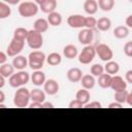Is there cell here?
Returning <instances> with one entry per match:
<instances>
[{"label":"cell","mask_w":132,"mask_h":132,"mask_svg":"<svg viewBox=\"0 0 132 132\" xmlns=\"http://www.w3.org/2000/svg\"><path fill=\"white\" fill-rule=\"evenodd\" d=\"M31 100V91L25 87H20L13 95V104L19 108H24L29 106V101Z\"/></svg>","instance_id":"cell-1"},{"label":"cell","mask_w":132,"mask_h":132,"mask_svg":"<svg viewBox=\"0 0 132 132\" xmlns=\"http://www.w3.org/2000/svg\"><path fill=\"white\" fill-rule=\"evenodd\" d=\"M29 66L33 70H40L43 67L44 62L46 61V56L41 51H33L28 56Z\"/></svg>","instance_id":"cell-2"},{"label":"cell","mask_w":132,"mask_h":132,"mask_svg":"<svg viewBox=\"0 0 132 132\" xmlns=\"http://www.w3.org/2000/svg\"><path fill=\"white\" fill-rule=\"evenodd\" d=\"M19 13L23 18H31L37 14L39 6L37 3L32 1H25L19 5Z\"/></svg>","instance_id":"cell-3"},{"label":"cell","mask_w":132,"mask_h":132,"mask_svg":"<svg viewBox=\"0 0 132 132\" xmlns=\"http://www.w3.org/2000/svg\"><path fill=\"white\" fill-rule=\"evenodd\" d=\"M27 43L30 48L32 50H39L43 44V36L42 33L32 29L29 30V34L27 37Z\"/></svg>","instance_id":"cell-4"},{"label":"cell","mask_w":132,"mask_h":132,"mask_svg":"<svg viewBox=\"0 0 132 132\" xmlns=\"http://www.w3.org/2000/svg\"><path fill=\"white\" fill-rule=\"evenodd\" d=\"M96 55L97 54H96V47L95 46H93L91 44L85 45L82 51L78 54V61L81 64H90L94 60Z\"/></svg>","instance_id":"cell-5"},{"label":"cell","mask_w":132,"mask_h":132,"mask_svg":"<svg viewBox=\"0 0 132 132\" xmlns=\"http://www.w3.org/2000/svg\"><path fill=\"white\" fill-rule=\"evenodd\" d=\"M24 45H25L24 40H20V39L12 37V39L10 40V42L7 46L6 54L8 55V57H15L23 51Z\"/></svg>","instance_id":"cell-6"},{"label":"cell","mask_w":132,"mask_h":132,"mask_svg":"<svg viewBox=\"0 0 132 132\" xmlns=\"http://www.w3.org/2000/svg\"><path fill=\"white\" fill-rule=\"evenodd\" d=\"M96 47V54L97 56L104 62H108L112 59L113 57V52L112 50L105 43H99Z\"/></svg>","instance_id":"cell-7"},{"label":"cell","mask_w":132,"mask_h":132,"mask_svg":"<svg viewBox=\"0 0 132 132\" xmlns=\"http://www.w3.org/2000/svg\"><path fill=\"white\" fill-rule=\"evenodd\" d=\"M93 37H94L93 30L92 29H88V28L80 30L79 33H78V35H77V38H78L79 43H81L84 45L91 44V42L93 41Z\"/></svg>","instance_id":"cell-8"},{"label":"cell","mask_w":132,"mask_h":132,"mask_svg":"<svg viewBox=\"0 0 132 132\" xmlns=\"http://www.w3.org/2000/svg\"><path fill=\"white\" fill-rule=\"evenodd\" d=\"M85 19L86 16L81 14H71L67 19V24L71 28H74V29L82 28L85 27Z\"/></svg>","instance_id":"cell-9"},{"label":"cell","mask_w":132,"mask_h":132,"mask_svg":"<svg viewBox=\"0 0 132 132\" xmlns=\"http://www.w3.org/2000/svg\"><path fill=\"white\" fill-rule=\"evenodd\" d=\"M59 89H60V86H59V82L56 80V79H53V78H50L47 80H45L44 85H43V90L44 92L47 94V95H56L58 92H59Z\"/></svg>","instance_id":"cell-10"},{"label":"cell","mask_w":132,"mask_h":132,"mask_svg":"<svg viewBox=\"0 0 132 132\" xmlns=\"http://www.w3.org/2000/svg\"><path fill=\"white\" fill-rule=\"evenodd\" d=\"M110 88L117 92V91H123L127 89V81L124 80V78L120 75H112L111 77V84Z\"/></svg>","instance_id":"cell-11"},{"label":"cell","mask_w":132,"mask_h":132,"mask_svg":"<svg viewBox=\"0 0 132 132\" xmlns=\"http://www.w3.org/2000/svg\"><path fill=\"white\" fill-rule=\"evenodd\" d=\"M67 79L71 82H78L80 81L81 77H82V71L77 68V67H73V68H70L68 71H67Z\"/></svg>","instance_id":"cell-12"},{"label":"cell","mask_w":132,"mask_h":132,"mask_svg":"<svg viewBox=\"0 0 132 132\" xmlns=\"http://www.w3.org/2000/svg\"><path fill=\"white\" fill-rule=\"evenodd\" d=\"M12 65L18 70H24L29 65L28 58H26L25 56H22V55H18L15 57H13V59H12Z\"/></svg>","instance_id":"cell-13"},{"label":"cell","mask_w":132,"mask_h":132,"mask_svg":"<svg viewBox=\"0 0 132 132\" xmlns=\"http://www.w3.org/2000/svg\"><path fill=\"white\" fill-rule=\"evenodd\" d=\"M80 85L82 88L87 89V90H91L95 87L96 85V79L95 76L92 74H85L82 75L81 79H80Z\"/></svg>","instance_id":"cell-14"},{"label":"cell","mask_w":132,"mask_h":132,"mask_svg":"<svg viewBox=\"0 0 132 132\" xmlns=\"http://www.w3.org/2000/svg\"><path fill=\"white\" fill-rule=\"evenodd\" d=\"M45 74L44 72H42L41 70H34V72L31 75V81L33 82V85L39 87L41 85H44L45 82Z\"/></svg>","instance_id":"cell-15"},{"label":"cell","mask_w":132,"mask_h":132,"mask_svg":"<svg viewBox=\"0 0 132 132\" xmlns=\"http://www.w3.org/2000/svg\"><path fill=\"white\" fill-rule=\"evenodd\" d=\"M98 8H99V6H98V2L96 0H86L84 2V9L90 15L95 14L98 11Z\"/></svg>","instance_id":"cell-16"},{"label":"cell","mask_w":132,"mask_h":132,"mask_svg":"<svg viewBox=\"0 0 132 132\" xmlns=\"http://www.w3.org/2000/svg\"><path fill=\"white\" fill-rule=\"evenodd\" d=\"M63 55H64L65 58L71 60V59H74L78 56V50L73 44H67L63 48Z\"/></svg>","instance_id":"cell-17"},{"label":"cell","mask_w":132,"mask_h":132,"mask_svg":"<svg viewBox=\"0 0 132 132\" xmlns=\"http://www.w3.org/2000/svg\"><path fill=\"white\" fill-rule=\"evenodd\" d=\"M111 77L112 75L108 74L107 72L105 73H102L101 75L98 76V79H97V84L99 85L100 88L102 89H107V88H110V84H111Z\"/></svg>","instance_id":"cell-18"},{"label":"cell","mask_w":132,"mask_h":132,"mask_svg":"<svg viewBox=\"0 0 132 132\" xmlns=\"http://www.w3.org/2000/svg\"><path fill=\"white\" fill-rule=\"evenodd\" d=\"M48 26H50V23L47 20L43 19V18H40V19H37L35 22H34V25H33V29L40 32V33H44L47 29H48Z\"/></svg>","instance_id":"cell-19"},{"label":"cell","mask_w":132,"mask_h":132,"mask_svg":"<svg viewBox=\"0 0 132 132\" xmlns=\"http://www.w3.org/2000/svg\"><path fill=\"white\" fill-rule=\"evenodd\" d=\"M40 10L44 13H51L53 11H55V9L57 8V0H45L40 6H39Z\"/></svg>","instance_id":"cell-20"},{"label":"cell","mask_w":132,"mask_h":132,"mask_svg":"<svg viewBox=\"0 0 132 132\" xmlns=\"http://www.w3.org/2000/svg\"><path fill=\"white\" fill-rule=\"evenodd\" d=\"M46 20L48 21L50 25H51V26H53V27L60 26V25L62 24V21H63L61 13H59V12H57V11H53V12L48 13V15H47V19H46Z\"/></svg>","instance_id":"cell-21"},{"label":"cell","mask_w":132,"mask_h":132,"mask_svg":"<svg viewBox=\"0 0 132 132\" xmlns=\"http://www.w3.org/2000/svg\"><path fill=\"white\" fill-rule=\"evenodd\" d=\"M90 98H91V95H90V92L89 90L82 88L80 90H78L75 94V99H77L79 102H81L84 105L87 104L89 101H90Z\"/></svg>","instance_id":"cell-22"},{"label":"cell","mask_w":132,"mask_h":132,"mask_svg":"<svg viewBox=\"0 0 132 132\" xmlns=\"http://www.w3.org/2000/svg\"><path fill=\"white\" fill-rule=\"evenodd\" d=\"M14 66L9 63H4V64H1L0 66V75H3L4 77L6 78H9L13 73H14Z\"/></svg>","instance_id":"cell-23"},{"label":"cell","mask_w":132,"mask_h":132,"mask_svg":"<svg viewBox=\"0 0 132 132\" xmlns=\"http://www.w3.org/2000/svg\"><path fill=\"white\" fill-rule=\"evenodd\" d=\"M111 27V21L110 19L106 18V16H102L100 18L99 20H97V26L96 28L99 30V31H107L109 30Z\"/></svg>","instance_id":"cell-24"},{"label":"cell","mask_w":132,"mask_h":132,"mask_svg":"<svg viewBox=\"0 0 132 132\" xmlns=\"http://www.w3.org/2000/svg\"><path fill=\"white\" fill-rule=\"evenodd\" d=\"M45 94L46 93L44 92V90L42 91L40 89H33L31 91V100L43 103L45 101Z\"/></svg>","instance_id":"cell-25"},{"label":"cell","mask_w":132,"mask_h":132,"mask_svg":"<svg viewBox=\"0 0 132 132\" xmlns=\"http://www.w3.org/2000/svg\"><path fill=\"white\" fill-rule=\"evenodd\" d=\"M113 36L118 39L126 38L129 35V28L127 26H118L113 29Z\"/></svg>","instance_id":"cell-26"},{"label":"cell","mask_w":132,"mask_h":132,"mask_svg":"<svg viewBox=\"0 0 132 132\" xmlns=\"http://www.w3.org/2000/svg\"><path fill=\"white\" fill-rule=\"evenodd\" d=\"M104 70H105V72H107L110 75H116L120 71V65H119V63L110 60V61L106 62V64L104 66Z\"/></svg>","instance_id":"cell-27"},{"label":"cell","mask_w":132,"mask_h":132,"mask_svg":"<svg viewBox=\"0 0 132 132\" xmlns=\"http://www.w3.org/2000/svg\"><path fill=\"white\" fill-rule=\"evenodd\" d=\"M46 62L51 66H58L62 62V57H61V55L59 53L54 52V53H51L46 57Z\"/></svg>","instance_id":"cell-28"},{"label":"cell","mask_w":132,"mask_h":132,"mask_svg":"<svg viewBox=\"0 0 132 132\" xmlns=\"http://www.w3.org/2000/svg\"><path fill=\"white\" fill-rule=\"evenodd\" d=\"M28 34H29V30H27L26 28H23V27H19L13 31V37L16 39H20V40H24V41L27 40Z\"/></svg>","instance_id":"cell-29"},{"label":"cell","mask_w":132,"mask_h":132,"mask_svg":"<svg viewBox=\"0 0 132 132\" xmlns=\"http://www.w3.org/2000/svg\"><path fill=\"white\" fill-rule=\"evenodd\" d=\"M11 14V8L8 3L1 1L0 2V19H6Z\"/></svg>","instance_id":"cell-30"},{"label":"cell","mask_w":132,"mask_h":132,"mask_svg":"<svg viewBox=\"0 0 132 132\" xmlns=\"http://www.w3.org/2000/svg\"><path fill=\"white\" fill-rule=\"evenodd\" d=\"M8 84H9V86H10L11 88H15V89H18V88L24 86V85H23V81H22V79H21V77H20V75H19L18 72H16V73H13V74L8 78Z\"/></svg>","instance_id":"cell-31"},{"label":"cell","mask_w":132,"mask_h":132,"mask_svg":"<svg viewBox=\"0 0 132 132\" xmlns=\"http://www.w3.org/2000/svg\"><path fill=\"white\" fill-rule=\"evenodd\" d=\"M98 6L103 11H110L114 6V0H98Z\"/></svg>","instance_id":"cell-32"},{"label":"cell","mask_w":132,"mask_h":132,"mask_svg":"<svg viewBox=\"0 0 132 132\" xmlns=\"http://www.w3.org/2000/svg\"><path fill=\"white\" fill-rule=\"evenodd\" d=\"M128 91L126 90H123V91H117L114 92V101L117 102H120V103H126V100H127V96H128Z\"/></svg>","instance_id":"cell-33"},{"label":"cell","mask_w":132,"mask_h":132,"mask_svg":"<svg viewBox=\"0 0 132 132\" xmlns=\"http://www.w3.org/2000/svg\"><path fill=\"white\" fill-rule=\"evenodd\" d=\"M90 71H91V74L94 75V76H99L101 75L102 73H104V67L100 64H94L91 66L90 68Z\"/></svg>","instance_id":"cell-34"},{"label":"cell","mask_w":132,"mask_h":132,"mask_svg":"<svg viewBox=\"0 0 132 132\" xmlns=\"http://www.w3.org/2000/svg\"><path fill=\"white\" fill-rule=\"evenodd\" d=\"M97 26V20L94 16H86L85 19V27L88 29H95Z\"/></svg>","instance_id":"cell-35"},{"label":"cell","mask_w":132,"mask_h":132,"mask_svg":"<svg viewBox=\"0 0 132 132\" xmlns=\"http://www.w3.org/2000/svg\"><path fill=\"white\" fill-rule=\"evenodd\" d=\"M18 73H19V75H20V77H21V79H22V81H23V85L28 84L29 80L31 79L30 74H29L27 71H25V70H20Z\"/></svg>","instance_id":"cell-36"},{"label":"cell","mask_w":132,"mask_h":132,"mask_svg":"<svg viewBox=\"0 0 132 132\" xmlns=\"http://www.w3.org/2000/svg\"><path fill=\"white\" fill-rule=\"evenodd\" d=\"M124 54L127 57L132 58V41H127L124 45Z\"/></svg>","instance_id":"cell-37"},{"label":"cell","mask_w":132,"mask_h":132,"mask_svg":"<svg viewBox=\"0 0 132 132\" xmlns=\"http://www.w3.org/2000/svg\"><path fill=\"white\" fill-rule=\"evenodd\" d=\"M84 107L85 108H100L101 103L99 101H92V102H88L87 104H85Z\"/></svg>","instance_id":"cell-38"},{"label":"cell","mask_w":132,"mask_h":132,"mask_svg":"<svg viewBox=\"0 0 132 132\" xmlns=\"http://www.w3.org/2000/svg\"><path fill=\"white\" fill-rule=\"evenodd\" d=\"M82 106H84V104L81 102H79L77 99H74V100L70 101V103H69V107L70 108H80Z\"/></svg>","instance_id":"cell-39"},{"label":"cell","mask_w":132,"mask_h":132,"mask_svg":"<svg viewBox=\"0 0 132 132\" xmlns=\"http://www.w3.org/2000/svg\"><path fill=\"white\" fill-rule=\"evenodd\" d=\"M125 79H126L127 82L132 84V69H130V70H128V71L126 72V74H125Z\"/></svg>","instance_id":"cell-40"},{"label":"cell","mask_w":132,"mask_h":132,"mask_svg":"<svg viewBox=\"0 0 132 132\" xmlns=\"http://www.w3.org/2000/svg\"><path fill=\"white\" fill-rule=\"evenodd\" d=\"M7 57H8L7 54H5L4 52H0V64H4V63H6Z\"/></svg>","instance_id":"cell-41"},{"label":"cell","mask_w":132,"mask_h":132,"mask_svg":"<svg viewBox=\"0 0 132 132\" xmlns=\"http://www.w3.org/2000/svg\"><path fill=\"white\" fill-rule=\"evenodd\" d=\"M29 107L30 108H39V107H42V103L36 102V101H32V103L29 104Z\"/></svg>","instance_id":"cell-42"},{"label":"cell","mask_w":132,"mask_h":132,"mask_svg":"<svg viewBox=\"0 0 132 132\" xmlns=\"http://www.w3.org/2000/svg\"><path fill=\"white\" fill-rule=\"evenodd\" d=\"M108 107H109V108H121V107H122V103L114 101V102H111V103H109Z\"/></svg>","instance_id":"cell-43"},{"label":"cell","mask_w":132,"mask_h":132,"mask_svg":"<svg viewBox=\"0 0 132 132\" xmlns=\"http://www.w3.org/2000/svg\"><path fill=\"white\" fill-rule=\"evenodd\" d=\"M126 25L128 28H132V14L128 15L126 19Z\"/></svg>","instance_id":"cell-44"},{"label":"cell","mask_w":132,"mask_h":132,"mask_svg":"<svg viewBox=\"0 0 132 132\" xmlns=\"http://www.w3.org/2000/svg\"><path fill=\"white\" fill-rule=\"evenodd\" d=\"M126 103L130 106H132V92H129L128 93V96H127V100H126Z\"/></svg>","instance_id":"cell-45"},{"label":"cell","mask_w":132,"mask_h":132,"mask_svg":"<svg viewBox=\"0 0 132 132\" xmlns=\"http://www.w3.org/2000/svg\"><path fill=\"white\" fill-rule=\"evenodd\" d=\"M53 107H54V104L51 103V102L44 101V102L42 103V108H53Z\"/></svg>","instance_id":"cell-46"},{"label":"cell","mask_w":132,"mask_h":132,"mask_svg":"<svg viewBox=\"0 0 132 132\" xmlns=\"http://www.w3.org/2000/svg\"><path fill=\"white\" fill-rule=\"evenodd\" d=\"M2 1L8 3L9 5H15V4H18L20 2V0H2Z\"/></svg>","instance_id":"cell-47"},{"label":"cell","mask_w":132,"mask_h":132,"mask_svg":"<svg viewBox=\"0 0 132 132\" xmlns=\"http://www.w3.org/2000/svg\"><path fill=\"white\" fill-rule=\"evenodd\" d=\"M5 78L6 77H4L3 75H0V89H2L4 87V85H5Z\"/></svg>","instance_id":"cell-48"},{"label":"cell","mask_w":132,"mask_h":132,"mask_svg":"<svg viewBox=\"0 0 132 132\" xmlns=\"http://www.w3.org/2000/svg\"><path fill=\"white\" fill-rule=\"evenodd\" d=\"M5 100V95L3 91H0V103H3Z\"/></svg>","instance_id":"cell-49"},{"label":"cell","mask_w":132,"mask_h":132,"mask_svg":"<svg viewBox=\"0 0 132 132\" xmlns=\"http://www.w3.org/2000/svg\"><path fill=\"white\" fill-rule=\"evenodd\" d=\"M44 1H45V0H34V2H35V3H37L39 6H40V5H41V4H42Z\"/></svg>","instance_id":"cell-50"}]
</instances>
